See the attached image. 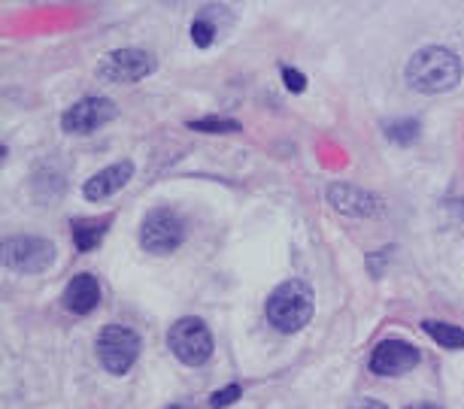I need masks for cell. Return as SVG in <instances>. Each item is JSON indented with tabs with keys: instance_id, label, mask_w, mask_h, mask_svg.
<instances>
[{
	"instance_id": "cell-4",
	"label": "cell",
	"mask_w": 464,
	"mask_h": 409,
	"mask_svg": "<svg viewBox=\"0 0 464 409\" xmlns=\"http://www.w3.org/2000/svg\"><path fill=\"white\" fill-rule=\"evenodd\" d=\"M186 240V224L170 206H159V210L146 213L143 224H140V246L152 255H170L173 249L182 246Z\"/></svg>"
},
{
	"instance_id": "cell-6",
	"label": "cell",
	"mask_w": 464,
	"mask_h": 409,
	"mask_svg": "<svg viewBox=\"0 0 464 409\" xmlns=\"http://www.w3.org/2000/svg\"><path fill=\"white\" fill-rule=\"evenodd\" d=\"M55 258L58 249L43 237H13L4 243V264L15 273H43Z\"/></svg>"
},
{
	"instance_id": "cell-8",
	"label": "cell",
	"mask_w": 464,
	"mask_h": 409,
	"mask_svg": "<svg viewBox=\"0 0 464 409\" xmlns=\"http://www.w3.org/2000/svg\"><path fill=\"white\" fill-rule=\"evenodd\" d=\"M116 119V103L107 98H82L73 103L64 116H61V128L67 134H94L101 125Z\"/></svg>"
},
{
	"instance_id": "cell-12",
	"label": "cell",
	"mask_w": 464,
	"mask_h": 409,
	"mask_svg": "<svg viewBox=\"0 0 464 409\" xmlns=\"http://www.w3.org/2000/svg\"><path fill=\"white\" fill-rule=\"evenodd\" d=\"M130 176H134V164H130V161H119V164H112V167H107V170L94 173V176L85 182L82 195L89 197V200H103V197L116 195L119 188H125L128 182H130Z\"/></svg>"
},
{
	"instance_id": "cell-10",
	"label": "cell",
	"mask_w": 464,
	"mask_h": 409,
	"mask_svg": "<svg viewBox=\"0 0 464 409\" xmlns=\"http://www.w3.org/2000/svg\"><path fill=\"white\" fill-rule=\"evenodd\" d=\"M328 204L334 206L337 213H346V215H380L385 210L382 197L380 195H371V191L364 188H355V185H346V182H334V185H328Z\"/></svg>"
},
{
	"instance_id": "cell-5",
	"label": "cell",
	"mask_w": 464,
	"mask_h": 409,
	"mask_svg": "<svg viewBox=\"0 0 464 409\" xmlns=\"http://www.w3.org/2000/svg\"><path fill=\"white\" fill-rule=\"evenodd\" d=\"M168 346L182 364L188 367H200L213 355V334L200 319H179L177 325L168 330Z\"/></svg>"
},
{
	"instance_id": "cell-16",
	"label": "cell",
	"mask_w": 464,
	"mask_h": 409,
	"mask_svg": "<svg viewBox=\"0 0 464 409\" xmlns=\"http://www.w3.org/2000/svg\"><path fill=\"white\" fill-rule=\"evenodd\" d=\"M419 121L416 119H395L385 125V137H389L392 143H401V146H410L419 140Z\"/></svg>"
},
{
	"instance_id": "cell-11",
	"label": "cell",
	"mask_w": 464,
	"mask_h": 409,
	"mask_svg": "<svg viewBox=\"0 0 464 409\" xmlns=\"http://www.w3.org/2000/svg\"><path fill=\"white\" fill-rule=\"evenodd\" d=\"M64 309L76 312V316H89V312L101 303V285L92 273H80L67 282L64 289Z\"/></svg>"
},
{
	"instance_id": "cell-9",
	"label": "cell",
	"mask_w": 464,
	"mask_h": 409,
	"mask_svg": "<svg viewBox=\"0 0 464 409\" xmlns=\"http://www.w3.org/2000/svg\"><path fill=\"white\" fill-rule=\"evenodd\" d=\"M419 364V349L407 339H382L371 355V370L376 376H401Z\"/></svg>"
},
{
	"instance_id": "cell-3",
	"label": "cell",
	"mask_w": 464,
	"mask_h": 409,
	"mask_svg": "<svg viewBox=\"0 0 464 409\" xmlns=\"http://www.w3.org/2000/svg\"><path fill=\"white\" fill-rule=\"evenodd\" d=\"M140 355V337L128 325H107L98 337V358L112 376H125Z\"/></svg>"
},
{
	"instance_id": "cell-14",
	"label": "cell",
	"mask_w": 464,
	"mask_h": 409,
	"mask_svg": "<svg viewBox=\"0 0 464 409\" xmlns=\"http://www.w3.org/2000/svg\"><path fill=\"white\" fill-rule=\"evenodd\" d=\"M422 330L434 343H440L443 349H464V328L459 325H446V321H422Z\"/></svg>"
},
{
	"instance_id": "cell-22",
	"label": "cell",
	"mask_w": 464,
	"mask_h": 409,
	"mask_svg": "<svg viewBox=\"0 0 464 409\" xmlns=\"http://www.w3.org/2000/svg\"><path fill=\"white\" fill-rule=\"evenodd\" d=\"M164 409H188V406H182V404H170V406H164Z\"/></svg>"
},
{
	"instance_id": "cell-18",
	"label": "cell",
	"mask_w": 464,
	"mask_h": 409,
	"mask_svg": "<svg viewBox=\"0 0 464 409\" xmlns=\"http://www.w3.org/2000/svg\"><path fill=\"white\" fill-rule=\"evenodd\" d=\"M240 397V385H227V388H218L213 400H209V406L213 409H225V406H231L234 400Z\"/></svg>"
},
{
	"instance_id": "cell-21",
	"label": "cell",
	"mask_w": 464,
	"mask_h": 409,
	"mask_svg": "<svg viewBox=\"0 0 464 409\" xmlns=\"http://www.w3.org/2000/svg\"><path fill=\"white\" fill-rule=\"evenodd\" d=\"M407 409H440V406H434V404H410Z\"/></svg>"
},
{
	"instance_id": "cell-13",
	"label": "cell",
	"mask_w": 464,
	"mask_h": 409,
	"mask_svg": "<svg viewBox=\"0 0 464 409\" xmlns=\"http://www.w3.org/2000/svg\"><path fill=\"white\" fill-rule=\"evenodd\" d=\"M116 215H107V219H76L73 222V243L80 252H92L98 249V243L107 237L110 224Z\"/></svg>"
},
{
	"instance_id": "cell-19",
	"label": "cell",
	"mask_w": 464,
	"mask_h": 409,
	"mask_svg": "<svg viewBox=\"0 0 464 409\" xmlns=\"http://www.w3.org/2000/svg\"><path fill=\"white\" fill-rule=\"evenodd\" d=\"M283 80H285V89L301 94L306 89V76L301 71H295V67H283Z\"/></svg>"
},
{
	"instance_id": "cell-17",
	"label": "cell",
	"mask_w": 464,
	"mask_h": 409,
	"mask_svg": "<svg viewBox=\"0 0 464 409\" xmlns=\"http://www.w3.org/2000/svg\"><path fill=\"white\" fill-rule=\"evenodd\" d=\"M191 130H200V134H237L240 121L234 119H195L188 121Z\"/></svg>"
},
{
	"instance_id": "cell-20",
	"label": "cell",
	"mask_w": 464,
	"mask_h": 409,
	"mask_svg": "<svg viewBox=\"0 0 464 409\" xmlns=\"http://www.w3.org/2000/svg\"><path fill=\"white\" fill-rule=\"evenodd\" d=\"M349 409H389V406H385V404H380V400L362 397V400H355V404H349Z\"/></svg>"
},
{
	"instance_id": "cell-7",
	"label": "cell",
	"mask_w": 464,
	"mask_h": 409,
	"mask_svg": "<svg viewBox=\"0 0 464 409\" xmlns=\"http://www.w3.org/2000/svg\"><path fill=\"white\" fill-rule=\"evenodd\" d=\"M155 67H159V61L143 49H116L98 64V76L107 82L125 85V82H140V80H146V76H152Z\"/></svg>"
},
{
	"instance_id": "cell-15",
	"label": "cell",
	"mask_w": 464,
	"mask_h": 409,
	"mask_svg": "<svg viewBox=\"0 0 464 409\" xmlns=\"http://www.w3.org/2000/svg\"><path fill=\"white\" fill-rule=\"evenodd\" d=\"M213 15H216V6H204V10L198 13L195 24H191V43H195L198 49L213 46L218 37V24L213 22Z\"/></svg>"
},
{
	"instance_id": "cell-2",
	"label": "cell",
	"mask_w": 464,
	"mask_h": 409,
	"mask_svg": "<svg viewBox=\"0 0 464 409\" xmlns=\"http://www.w3.org/2000/svg\"><path fill=\"white\" fill-rule=\"evenodd\" d=\"M267 321L283 334H297L313 319V291L301 280H288L267 298Z\"/></svg>"
},
{
	"instance_id": "cell-1",
	"label": "cell",
	"mask_w": 464,
	"mask_h": 409,
	"mask_svg": "<svg viewBox=\"0 0 464 409\" xmlns=\"http://www.w3.org/2000/svg\"><path fill=\"white\" fill-rule=\"evenodd\" d=\"M407 82L410 89L422 94H443L452 91L461 82V58L452 49L443 46H425L419 49L407 64Z\"/></svg>"
}]
</instances>
